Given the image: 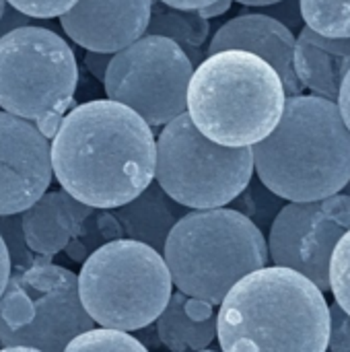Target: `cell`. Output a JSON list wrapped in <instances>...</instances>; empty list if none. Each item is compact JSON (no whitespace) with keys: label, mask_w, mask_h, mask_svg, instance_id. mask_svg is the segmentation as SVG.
Listing matches in <instances>:
<instances>
[{"label":"cell","mask_w":350,"mask_h":352,"mask_svg":"<svg viewBox=\"0 0 350 352\" xmlns=\"http://www.w3.org/2000/svg\"><path fill=\"white\" fill-rule=\"evenodd\" d=\"M50 161L66 194L91 208L113 210L155 182L157 138L130 107L95 99L62 118Z\"/></svg>","instance_id":"6da1fadb"},{"label":"cell","mask_w":350,"mask_h":352,"mask_svg":"<svg viewBox=\"0 0 350 352\" xmlns=\"http://www.w3.org/2000/svg\"><path fill=\"white\" fill-rule=\"evenodd\" d=\"M330 305L305 276L264 266L243 276L221 301V352H328Z\"/></svg>","instance_id":"7a4b0ae2"},{"label":"cell","mask_w":350,"mask_h":352,"mask_svg":"<svg viewBox=\"0 0 350 352\" xmlns=\"http://www.w3.org/2000/svg\"><path fill=\"white\" fill-rule=\"evenodd\" d=\"M264 188L289 202H314L350 184V132L334 101L287 97L281 122L252 146Z\"/></svg>","instance_id":"3957f363"},{"label":"cell","mask_w":350,"mask_h":352,"mask_svg":"<svg viewBox=\"0 0 350 352\" xmlns=\"http://www.w3.org/2000/svg\"><path fill=\"white\" fill-rule=\"evenodd\" d=\"M285 101L283 80L266 60L243 50H225L194 68L186 113L208 140L252 148L276 128Z\"/></svg>","instance_id":"277c9868"},{"label":"cell","mask_w":350,"mask_h":352,"mask_svg":"<svg viewBox=\"0 0 350 352\" xmlns=\"http://www.w3.org/2000/svg\"><path fill=\"white\" fill-rule=\"evenodd\" d=\"M163 260L173 287L186 297L221 305L248 274L268 264V243L258 225L239 210H190L171 229Z\"/></svg>","instance_id":"5b68a950"},{"label":"cell","mask_w":350,"mask_h":352,"mask_svg":"<svg viewBox=\"0 0 350 352\" xmlns=\"http://www.w3.org/2000/svg\"><path fill=\"white\" fill-rule=\"evenodd\" d=\"M76 278L89 318L99 328L120 332L153 326L173 295L163 254L132 239L101 245L83 262Z\"/></svg>","instance_id":"8992f818"},{"label":"cell","mask_w":350,"mask_h":352,"mask_svg":"<svg viewBox=\"0 0 350 352\" xmlns=\"http://www.w3.org/2000/svg\"><path fill=\"white\" fill-rule=\"evenodd\" d=\"M78 64L64 37L23 25L0 37V109L37 126L50 140L74 103Z\"/></svg>","instance_id":"52a82bcc"},{"label":"cell","mask_w":350,"mask_h":352,"mask_svg":"<svg viewBox=\"0 0 350 352\" xmlns=\"http://www.w3.org/2000/svg\"><path fill=\"white\" fill-rule=\"evenodd\" d=\"M252 177V148H229L208 140L188 113L163 126L157 138L155 182L184 208H225L245 192Z\"/></svg>","instance_id":"ba28073f"},{"label":"cell","mask_w":350,"mask_h":352,"mask_svg":"<svg viewBox=\"0 0 350 352\" xmlns=\"http://www.w3.org/2000/svg\"><path fill=\"white\" fill-rule=\"evenodd\" d=\"M95 328L78 297L72 270L39 260L10 272L0 295V344L64 352L70 340Z\"/></svg>","instance_id":"9c48e42d"},{"label":"cell","mask_w":350,"mask_h":352,"mask_svg":"<svg viewBox=\"0 0 350 352\" xmlns=\"http://www.w3.org/2000/svg\"><path fill=\"white\" fill-rule=\"evenodd\" d=\"M192 72V62L175 41L142 35L111 56L103 89L109 101L130 107L157 128L186 113Z\"/></svg>","instance_id":"30bf717a"},{"label":"cell","mask_w":350,"mask_h":352,"mask_svg":"<svg viewBox=\"0 0 350 352\" xmlns=\"http://www.w3.org/2000/svg\"><path fill=\"white\" fill-rule=\"evenodd\" d=\"M350 231V196L336 194L314 202H289L268 235V258L311 280L324 295L330 291V258Z\"/></svg>","instance_id":"8fae6325"},{"label":"cell","mask_w":350,"mask_h":352,"mask_svg":"<svg viewBox=\"0 0 350 352\" xmlns=\"http://www.w3.org/2000/svg\"><path fill=\"white\" fill-rule=\"evenodd\" d=\"M50 140L35 124L0 109V217L21 214L52 184Z\"/></svg>","instance_id":"7c38bea8"},{"label":"cell","mask_w":350,"mask_h":352,"mask_svg":"<svg viewBox=\"0 0 350 352\" xmlns=\"http://www.w3.org/2000/svg\"><path fill=\"white\" fill-rule=\"evenodd\" d=\"M151 8L153 0H76L60 25L85 52L116 54L146 33Z\"/></svg>","instance_id":"4fadbf2b"},{"label":"cell","mask_w":350,"mask_h":352,"mask_svg":"<svg viewBox=\"0 0 350 352\" xmlns=\"http://www.w3.org/2000/svg\"><path fill=\"white\" fill-rule=\"evenodd\" d=\"M295 35L289 27L266 12H245L225 23L208 43V54L225 50H243L266 60L283 80L287 97L303 95L293 66Z\"/></svg>","instance_id":"5bb4252c"},{"label":"cell","mask_w":350,"mask_h":352,"mask_svg":"<svg viewBox=\"0 0 350 352\" xmlns=\"http://www.w3.org/2000/svg\"><path fill=\"white\" fill-rule=\"evenodd\" d=\"M91 212V206L74 200L64 190L45 192L35 204L21 212L23 235L29 250L50 262L56 254L64 252Z\"/></svg>","instance_id":"9a60e30c"},{"label":"cell","mask_w":350,"mask_h":352,"mask_svg":"<svg viewBox=\"0 0 350 352\" xmlns=\"http://www.w3.org/2000/svg\"><path fill=\"white\" fill-rule=\"evenodd\" d=\"M293 66L303 89L336 103L340 85L350 70V37L330 39L303 27L295 39Z\"/></svg>","instance_id":"2e32d148"},{"label":"cell","mask_w":350,"mask_h":352,"mask_svg":"<svg viewBox=\"0 0 350 352\" xmlns=\"http://www.w3.org/2000/svg\"><path fill=\"white\" fill-rule=\"evenodd\" d=\"M122 233L126 239L140 241L155 252L163 254L165 241L175 227V223L186 214V208L175 204L157 182H153L142 194H138L128 204L113 208Z\"/></svg>","instance_id":"e0dca14e"},{"label":"cell","mask_w":350,"mask_h":352,"mask_svg":"<svg viewBox=\"0 0 350 352\" xmlns=\"http://www.w3.org/2000/svg\"><path fill=\"white\" fill-rule=\"evenodd\" d=\"M210 33V23L200 16L198 10H182L167 6L159 0H153L151 19L146 25L144 35H161L171 41H175L192 66L196 68L206 56L202 52V45Z\"/></svg>","instance_id":"ac0fdd59"},{"label":"cell","mask_w":350,"mask_h":352,"mask_svg":"<svg viewBox=\"0 0 350 352\" xmlns=\"http://www.w3.org/2000/svg\"><path fill=\"white\" fill-rule=\"evenodd\" d=\"M186 295L173 293L167 307L155 322L157 338L169 352H200L217 338V318L194 322L184 311Z\"/></svg>","instance_id":"d6986e66"},{"label":"cell","mask_w":350,"mask_h":352,"mask_svg":"<svg viewBox=\"0 0 350 352\" xmlns=\"http://www.w3.org/2000/svg\"><path fill=\"white\" fill-rule=\"evenodd\" d=\"M116 239H124V233L113 212L93 208V212L85 219L78 233L70 239L64 252L70 260L83 264L93 252H97L101 245L116 241Z\"/></svg>","instance_id":"ffe728a7"},{"label":"cell","mask_w":350,"mask_h":352,"mask_svg":"<svg viewBox=\"0 0 350 352\" xmlns=\"http://www.w3.org/2000/svg\"><path fill=\"white\" fill-rule=\"evenodd\" d=\"M305 27L330 39L350 37V0H299Z\"/></svg>","instance_id":"44dd1931"},{"label":"cell","mask_w":350,"mask_h":352,"mask_svg":"<svg viewBox=\"0 0 350 352\" xmlns=\"http://www.w3.org/2000/svg\"><path fill=\"white\" fill-rule=\"evenodd\" d=\"M64 352H151L130 332L93 328L68 342Z\"/></svg>","instance_id":"7402d4cb"},{"label":"cell","mask_w":350,"mask_h":352,"mask_svg":"<svg viewBox=\"0 0 350 352\" xmlns=\"http://www.w3.org/2000/svg\"><path fill=\"white\" fill-rule=\"evenodd\" d=\"M330 291L336 305L350 316V231L336 243L330 258Z\"/></svg>","instance_id":"603a6c76"},{"label":"cell","mask_w":350,"mask_h":352,"mask_svg":"<svg viewBox=\"0 0 350 352\" xmlns=\"http://www.w3.org/2000/svg\"><path fill=\"white\" fill-rule=\"evenodd\" d=\"M0 239L8 252L10 258V266L14 270H23L33 266L35 262H39L41 258H37L23 235V223H21V214H4L0 217Z\"/></svg>","instance_id":"cb8c5ba5"},{"label":"cell","mask_w":350,"mask_h":352,"mask_svg":"<svg viewBox=\"0 0 350 352\" xmlns=\"http://www.w3.org/2000/svg\"><path fill=\"white\" fill-rule=\"evenodd\" d=\"M6 4L29 19H56L68 12L76 0H6Z\"/></svg>","instance_id":"d4e9b609"},{"label":"cell","mask_w":350,"mask_h":352,"mask_svg":"<svg viewBox=\"0 0 350 352\" xmlns=\"http://www.w3.org/2000/svg\"><path fill=\"white\" fill-rule=\"evenodd\" d=\"M328 351L350 352V316L344 314L336 303L330 305V336Z\"/></svg>","instance_id":"484cf974"},{"label":"cell","mask_w":350,"mask_h":352,"mask_svg":"<svg viewBox=\"0 0 350 352\" xmlns=\"http://www.w3.org/2000/svg\"><path fill=\"white\" fill-rule=\"evenodd\" d=\"M111 56L113 54H101V52H85V66L87 70L103 82L105 78V72H107V66L111 62Z\"/></svg>","instance_id":"4316f807"},{"label":"cell","mask_w":350,"mask_h":352,"mask_svg":"<svg viewBox=\"0 0 350 352\" xmlns=\"http://www.w3.org/2000/svg\"><path fill=\"white\" fill-rule=\"evenodd\" d=\"M184 311L194 322H206V320L215 318V305H210L206 301H200V299H194V297H186Z\"/></svg>","instance_id":"83f0119b"},{"label":"cell","mask_w":350,"mask_h":352,"mask_svg":"<svg viewBox=\"0 0 350 352\" xmlns=\"http://www.w3.org/2000/svg\"><path fill=\"white\" fill-rule=\"evenodd\" d=\"M23 25H33V19H29V16L17 12L14 8H10V6L6 4V10H4V14H2V19H0V37H4L8 31H12V29H17V27H23Z\"/></svg>","instance_id":"f1b7e54d"},{"label":"cell","mask_w":350,"mask_h":352,"mask_svg":"<svg viewBox=\"0 0 350 352\" xmlns=\"http://www.w3.org/2000/svg\"><path fill=\"white\" fill-rule=\"evenodd\" d=\"M336 105H338L340 116H342V120H344V124H347V128H349L350 132V70L347 72V76H344V80L340 85V93H338Z\"/></svg>","instance_id":"f546056e"},{"label":"cell","mask_w":350,"mask_h":352,"mask_svg":"<svg viewBox=\"0 0 350 352\" xmlns=\"http://www.w3.org/2000/svg\"><path fill=\"white\" fill-rule=\"evenodd\" d=\"M231 4H233V0H217V2H212V4H208L204 8H198V12H200V16L210 21V19H217V16L225 14L231 8Z\"/></svg>","instance_id":"4dcf8cb0"},{"label":"cell","mask_w":350,"mask_h":352,"mask_svg":"<svg viewBox=\"0 0 350 352\" xmlns=\"http://www.w3.org/2000/svg\"><path fill=\"white\" fill-rule=\"evenodd\" d=\"M10 272H12L10 258H8V252H6V248H4V243L0 239V295H2V291H4V287H6V283L10 278Z\"/></svg>","instance_id":"1f68e13d"},{"label":"cell","mask_w":350,"mask_h":352,"mask_svg":"<svg viewBox=\"0 0 350 352\" xmlns=\"http://www.w3.org/2000/svg\"><path fill=\"white\" fill-rule=\"evenodd\" d=\"M167 6H173V8H182V10H198V8H204L217 0H159Z\"/></svg>","instance_id":"d6a6232c"},{"label":"cell","mask_w":350,"mask_h":352,"mask_svg":"<svg viewBox=\"0 0 350 352\" xmlns=\"http://www.w3.org/2000/svg\"><path fill=\"white\" fill-rule=\"evenodd\" d=\"M233 2H239L245 6H272V4H278L283 0H233Z\"/></svg>","instance_id":"836d02e7"},{"label":"cell","mask_w":350,"mask_h":352,"mask_svg":"<svg viewBox=\"0 0 350 352\" xmlns=\"http://www.w3.org/2000/svg\"><path fill=\"white\" fill-rule=\"evenodd\" d=\"M0 352H39L37 349H31V346H2Z\"/></svg>","instance_id":"e575fe53"},{"label":"cell","mask_w":350,"mask_h":352,"mask_svg":"<svg viewBox=\"0 0 350 352\" xmlns=\"http://www.w3.org/2000/svg\"><path fill=\"white\" fill-rule=\"evenodd\" d=\"M4 10H6V0H0V16L4 14Z\"/></svg>","instance_id":"d590c367"},{"label":"cell","mask_w":350,"mask_h":352,"mask_svg":"<svg viewBox=\"0 0 350 352\" xmlns=\"http://www.w3.org/2000/svg\"><path fill=\"white\" fill-rule=\"evenodd\" d=\"M200 352H219V351H210V349H204V351H200Z\"/></svg>","instance_id":"8d00e7d4"},{"label":"cell","mask_w":350,"mask_h":352,"mask_svg":"<svg viewBox=\"0 0 350 352\" xmlns=\"http://www.w3.org/2000/svg\"><path fill=\"white\" fill-rule=\"evenodd\" d=\"M0 19H2V16H0Z\"/></svg>","instance_id":"74e56055"}]
</instances>
